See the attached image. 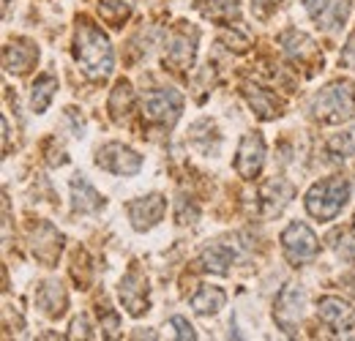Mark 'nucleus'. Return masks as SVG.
Masks as SVG:
<instances>
[{
  "label": "nucleus",
  "instance_id": "nucleus-1",
  "mask_svg": "<svg viewBox=\"0 0 355 341\" xmlns=\"http://www.w3.org/2000/svg\"><path fill=\"white\" fill-rule=\"evenodd\" d=\"M74 58L80 60V66L85 69L93 80H101L112 71L115 66V55H112V44L107 39V33L90 22L88 17L77 19V36H74Z\"/></svg>",
  "mask_w": 355,
  "mask_h": 341
},
{
  "label": "nucleus",
  "instance_id": "nucleus-2",
  "mask_svg": "<svg viewBox=\"0 0 355 341\" xmlns=\"http://www.w3.org/2000/svg\"><path fill=\"white\" fill-rule=\"evenodd\" d=\"M350 200V183L342 175L325 177L320 183H314L306 194V211L320 221H331L342 213V208Z\"/></svg>",
  "mask_w": 355,
  "mask_h": 341
},
{
  "label": "nucleus",
  "instance_id": "nucleus-3",
  "mask_svg": "<svg viewBox=\"0 0 355 341\" xmlns=\"http://www.w3.org/2000/svg\"><path fill=\"white\" fill-rule=\"evenodd\" d=\"M311 112L322 123H342L355 112V85L334 82L311 98Z\"/></svg>",
  "mask_w": 355,
  "mask_h": 341
},
{
  "label": "nucleus",
  "instance_id": "nucleus-4",
  "mask_svg": "<svg viewBox=\"0 0 355 341\" xmlns=\"http://www.w3.org/2000/svg\"><path fill=\"white\" fill-rule=\"evenodd\" d=\"M317 314L325 325L334 328V339L336 341H355V308L342 298H328L320 300Z\"/></svg>",
  "mask_w": 355,
  "mask_h": 341
},
{
  "label": "nucleus",
  "instance_id": "nucleus-5",
  "mask_svg": "<svg viewBox=\"0 0 355 341\" xmlns=\"http://www.w3.org/2000/svg\"><path fill=\"white\" fill-rule=\"evenodd\" d=\"M180 110H183V96L173 87L150 90L145 96V101H142V112L153 123H175Z\"/></svg>",
  "mask_w": 355,
  "mask_h": 341
},
{
  "label": "nucleus",
  "instance_id": "nucleus-6",
  "mask_svg": "<svg viewBox=\"0 0 355 341\" xmlns=\"http://www.w3.org/2000/svg\"><path fill=\"white\" fill-rule=\"evenodd\" d=\"M282 246H284V254L290 262L301 265V262H309L320 252V243H317V235L309 229V224H290L284 232H282Z\"/></svg>",
  "mask_w": 355,
  "mask_h": 341
},
{
  "label": "nucleus",
  "instance_id": "nucleus-7",
  "mask_svg": "<svg viewBox=\"0 0 355 341\" xmlns=\"http://www.w3.org/2000/svg\"><path fill=\"white\" fill-rule=\"evenodd\" d=\"M96 164L101 170L112 172V175H137L142 170V156L134 153L132 148L121 145V142H110V145L98 148Z\"/></svg>",
  "mask_w": 355,
  "mask_h": 341
},
{
  "label": "nucleus",
  "instance_id": "nucleus-8",
  "mask_svg": "<svg viewBox=\"0 0 355 341\" xmlns=\"http://www.w3.org/2000/svg\"><path fill=\"white\" fill-rule=\"evenodd\" d=\"M263 164H266V139L260 131H249L238 145L235 170L241 177H254V175H260Z\"/></svg>",
  "mask_w": 355,
  "mask_h": 341
},
{
  "label": "nucleus",
  "instance_id": "nucleus-9",
  "mask_svg": "<svg viewBox=\"0 0 355 341\" xmlns=\"http://www.w3.org/2000/svg\"><path fill=\"white\" fill-rule=\"evenodd\" d=\"M129 211V218H132L134 229L145 232L150 227H156L162 218H164V211H167V200L162 194H148V197H139V200H132L126 205Z\"/></svg>",
  "mask_w": 355,
  "mask_h": 341
},
{
  "label": "nucleus",
  "instance_id": "nucleus-10",
  "mask_svg": "<svg viewBox=\"0 0 355 341\" xmlns=\"http://www.w3.org/2000/svg\"><path fill=\"white\" fill-rule=\"evenodd\" d=\"M309 17L322 30H336L350 14V0H304Z\"/></svg>",
  "mask_w": 355,
  "mask_h": 341
},
{
  "label": "nucleus",
  "instance_id": "nucleus-11",
  "mask_svg": "<svg viewBox=\"0 0 355 341\" xmlns=\"http://www.w3.org/2000/svg\"><path fill=\"white\" fill-rule=\"evenodd\" d=\"M295 197V186L284 177H270L263 191H260V208H263V216H276L282 213Z\"/></svg>",
  "mask_w": 355,
  "mask_h": 341
},
{
  "label": "nucleus",
  "instance_id": "nucleus-12",
  "mask_svg": "<svg viewBox=\"0 0 355 341\" xmlns=\"http://www.w3.org/2000/svg\"><path fill=\"white\" fill-rule=\"evenodd\" d=\"M194 52H197V28H189V25H180L175 33L170 36L167 44V60L178 66V69H186L194 63Z\"/></svg>",
  "mask_w": 355,
  "mask_h": 341
},
{
  "label": "nucleus",
  "instance_id": "nucleus-13",
  "mask_svg": "<svg viewBox=\"0 0 355 341\" xmlns=\"http://www.w3.org/2000/svg\"><path fill=\"white\" fill-rule=\"evenodd\" d=\"M121 300H123V306L134 317L148 311V281L139 276L137 268H132L121 281Z\"/></svg>",
  "mask_w": 355,
  "mask_h": 341
},
{
  "label": "nucleus",
  "instance_id": "nucleus-14",
  "mask_svg": "<svg viewBox=\"0 0 355 341\" xmlns=\"http://www.w3.org/2000/svg\"><path fill=\"white\" fill-rule=\"evenodd\" d=\"M276 320L279 325H284L287 331H293V325L301 320L304 314V290L298 284H287L282 292H279V300H276Z\"/></svg>",
  "mask_w": 355,
  "mask_h": 341
},
{
  "label": "nucleus",
  "instance_id": "nucleus-15",
  "mask_svg": "<svg viewBox=\"0 0 355 341\" xmlns=\"http://www.w3.org/2000/svg\"><path fill=\"white\" fill-rule=\"evenodd\" d=\"M39 58V49L36 44H31L28 39H17V42H8L3 46V66L6 71H14V74H25Z\"/></svg>",
  "mask_w": 355,
  "mask_h": 341
},
{
  "label": "nucleus",
  "instance_id": "nucleus-16",
  "mask_svg": "<svg viewBox=\"0 0 355 341\" xmlns=\"http://www.w3.org/2000/svg\"><path fill=\"white\" fill-rule=\"evenodd\" d=\"M31 246H33V254L39 256L44 265H55V259H58L60 249H63V235H60L52 224L42 221V224L36 227V232H33Z\"/></svg>",
  "mask_w": 355,
  "mask_h": 341
},
{
  "label": "nucleus",
  "instance_id": "nucleus-17",
  "mask_svg": "<svg viewBox=\"0 0 355 341\" xmlns=\"http://www.w3.org/2000/svg\"><path fill=\"white\" fill-rule=\"evenodd\" d=\"M36 303L39 308L44 311L46 317L58 320L66 314V306H69V298H66V290L60 287V281H44L36 292Z\"/></svg>",
  "mask_w": 355,
  "mask_h": 341
},
{
  "label": "nucleus",
  "instance_id": "nucleus-18",
  "mask_svg": "<svg viewBox=\"0 0 355 341\" xmlns=\"http://www.w3.org/2000/svg\"><path fill=\"white\" fill-rule=\"evenodd\" d=\"M104 205V197L90 186L85 177L71 180V208L74 213H96Z\"/></svg>",
  "mask_w": 355,
  "mask_h": 341
},
{
  "label": "nucleus",
  "instance_id": "nucleus-19",
  "mask_svg": "<svg viewBox=\"0 0 355 341\" xmlns=\"http://www.w3.org/2000/svg\"><path fill=\"white\" fill-rule=\"evenodd\" d=\"M224 303H227V295H224V290H219V287H211V284L200 287V290L191 295V308H194L197 314H202V317L222 311Z\"/></svg>",
  "mask_w": 355,
  "mask_h": 341
},
{
  "label": "nucleus",
  "instance_id": "nucleus-20",
  "mask_svg": "<svg viewBox=\"0 0 355 341\" xmlns=\"http://www.w3.org/2000/svg\"><path fill=\"white\" fill-rule=\"evenodd\" d=\"M132 107H134V90L126 80H121L118 85L112 87V93H110V115H112V121L115 123H123L126 115L132 112Z\"/></svg>",
  "mask_w": 355,
  "mask_h": 341
},
{
  "label": "nucleus",
  "instance_id": "nucleus-21",
  "mask_svg": "<svg viewBox=\"0 0 355 341\" xmlns=\"http://www.w3.org/2000/svg\"><path fill=\"white\" fill-rule=\"evenodd\" d=\"M197 8H200L205 17L222 22V25L238 22V17H241V6H238V0H202V3H197Z\"/></svg>",
  "mask_w": 355,
  "mask_h": 341
},
{
  "label": "nucleus",
  "instance_id": "nucleus-22",
  "mask_svg": "<svg viewBox=\"0 0 355 341\" xmlns=\"http://www.w3.org/2000/svg\"><path fill=\"white\" fill-rule=\"evenodd\" d=\"M232 259H235V252H232L230 246H224V243L208 246V249L202 252V256H200L202 268L211 270V273H227L230 265H232Z\"/></svg>",
  "mask_w": 355,
  "mask_h": 341
},
{
  "label": "nucleus",
  "instance_id": "nucleus-23",
  "mask_svg": "<svg viewBox=\"0 0 355 341\" xmlns=\"http://www.w3.org/2000/svg\"><path fill=\"white\" fill-rule=\"evenodd\" d=\"M246 98H249V104L257 110V115L263 118V121H270V118H276L282 110H279V98L273 96V93H268L263 87H246Z\"/></svg>",
  "mask_w": 355,
  "mask_h": 341
},
{
  "label": "nucleus",
  "instance_id": "nucleus-24",
  "mask_svg": "<svg viewBox=\"0 0 355 341\" xmlns=\"http://www.w3.org/2000/svg\"><path fill=\"white\" fill-rule=\"evenodd\" d=\"M55 87H58V80L52 77V74H42L36 82H33V90H31V110L33 112H44L46 107H49V101H52V96H55Z\"/></svg>",
  "mask_w": 355,
  "mask_h": 341
},
{
  "label": "nucleus",
  "instance_id": "nucleus-25",
  "mask_svg": "<svg viewBox=\"0 0 355 341\" xmlns=\"http://www.w3.org/2000/svg\"><path fill=\"white\" fill-rule=\"evenodd\" d=\"M132 8H134V0H101V3H98L101 17H104L110 25H115V28H118L123 19H129Z\"/></svg>",
  "mask_w": 355,
  "mask_h": 341
},
{
  "label": "nucleus",
  "instance_id": "nucleus-26",
  "mask_svg": "<svg viewBox=\"0 0 355 341\" xmlns=\"http://www.w3.org/2000/svg\"><path fill=\"white\" fill-rule=\"evenodd\" d=\"M282 44H284V52H287L290 58H304L306 52H314L311 42L304 33H298V30H287V33L282 36Z\"/></svg>",
  "mask_w": 355,
  "mask_h": 341
},
{
  "label": "nucleus",
  "instance_id": "nucleus-27",
  "mask_svg": "<svg viewBox=\"0 0 355 341\" xmlns=\"http://www.w3.org/2000/svg\"><path fill=\"white\" fill-rule=\"evenodd\" d=\"M328 150H331L334 159H347V156H353V150H355L353 137H350V134H336V137H331V139H328Z\"/></svg>",
  "mask_w": 355,
  "mask_h": 341
},
{
  "label": "nucleus",
  "instance_id": "nucleus-28",
  "mask_svg": "<svg viewBox=\"0 0 355 341\" xmlns=\"http://www.w3.org/2000/svg\"><path fill=\"white\" fill-rule=\"evenodd\" d=\"M170 328H173L170 341H197V333H194V328H191V322L186 317H173Z\"/></svg>",
  "mask_w": 355,
  "mask_h": 341
},
{
  "label": "nucleus",
  "instance_id": "nucleus-29",
  "mask_svg": "<svg viewBox=\"0 0 355 341\" xmlns=\"http://www.w3.org/2000/svg\"><path fill=\"white\" fill-rule=\"evenodd\" d=\"M101 331H104V339L107 341H118L121 339V317L115 311H107L101 317Z\"/></svg>",
  "mask_w": 355,
  "mask_h": 341
},
{
  "label": "nucleus",
  "instance_id": "nucleus-30",
  "mask_svg": "<svg viewBox=\"0 0 355 341\" xmlns=\"http://www.w3.org/2000/svg\"><path fill=\"white\" fill-rule=\"evenodd\" d=\"M350 241H353V238H350L347 232H334V249H336V254L353 259V256H355V243H350Z\"/></svg>",
  "mask_w": 355,
  "mask_h": 341
},
{
  "label": "nucleus",
  "instance_id": "nucleus-31",
  "mask_svg": "<svg viewBox=\"0 0 355 341\" xmlns=\"http://www.w3.org/2000/svg\"><path fill=\"white\" fill-rule=\"evenodd\" d=\"M71 339L74 341H88L90 339L88 317H74V320H71Z\"/></svg>",
  "mask_w": 355,
  "mask_h": 341
},
{
  "label": "nucleus",
  "instance_id": "nucleus-32",
  "mask_svg": "<svg viewBox=\"0 0 355 341\" xmlns=\"http://www.w3.org/2000/svg\"><path fill=\"white\" fill-rule=\"evenodd\" d=\"M194 218H197V205L189 202L186 197H180V200H178V221L186 224V221H194Z\"/></svg>",
  "mask_w": 355,
  "mask_h": 341
},
{
  "label": "nucleus",
  "instance_id": "nucleus-33",
  "mask_svg": "<svg viewBox=\"0 0 355 341\" xmlns=\"http://www.w3.org/2000/svg\"><path fill=\"white\" fill-rule=\"evenodd\" d=\"M224 42H227L230 49H235V52H246V49H249V42H246L243 36H238V33H227Z\"/></svg>",
  "mask_w": 355,
  "mask_h": 341
},
{
  "label": "nucleus",
  "instance_id": "nucleus-34",
  "mask_svg": "<svg viewBox=\"0 0 355 341\" xmlns=\"http://www.w3.org/2000/svg\"><path fill=\"white\" fill-rule=\"evenodd\" d=\"M342 63H345V66H350V69H355V33L350 36L347 46L342 49Z\"/></svg>",
  "mask_w": 355,
  "mask_h": 341
},
{
  "label": "nucleus",
  "instance_id": "nucleus-35",
  "mask_svg": "<svg viewBox=\"0 0 355 341\" xmlns=\"http://www.w3.org/2000/svg\"><path fill=\"white\" fill-rule=\"evenodd\" d=\"M156 339H159V336H156L153 328H137L132 336V341H156Z\"/></svg>",
  "mask_w": 355,
  "mask_h": 341
},
{
  "label": "nucleus",
  "instance_id": "nucleus-36",
  "mask_svg": "<svg viewBox=\"0 0 355 341\" xmlns=\"http://www.w3.org/2000/svg\"><path fill=\"white\" fill-rule=\"evenodd\" d=\"M276 6H279V0H254V8L260 17H266L268 8H276Z\"/></svg>",
  "mask_w": 355,
  "mask_h": 341
},
{
  "label": "nucleus",
  "instance_id": "nucleus-37",
  "mask_svg": "<svg viewBox=\"0 0 355 341\" xmlns=\"http://www.w3.org/2000/svg\"><path fill=\"white\" fill-rule=\"evenodd\" d=\"M39 341H63V339H60L55 331H46V333H42V336H39Z\"/></svg>",
  "mask_w": 355,
  "mask_h": 341
},
{
  "label": "nucleus",
  "instance_id": "nucleus-38",
  "mask_svg": "<svg viewBox=\"0 0 355 341\" xmlns=\"http://www.w3.org/2000/svg\"><path fill=\"white\" fill-rule=\"evenodd\" d=\"M3 150H8V123L3 118Z\"/></svg>",
  "mask_w": 355,
  "mask_h": 341
},
{
  "label": "nucleus",
  "instance_id": "nucleus-39",
  "mask_svg": "<svg viewBox=\"0 0 355 341\" xmlns=\"http://www.w3.org/2000/svg\"><path fill=\"white\" fill-rule=\"evenodd\" d=\"M230 341H243V339H241V333H238V331H232V333H230Z\"/></svg>",
  "mask_w": 355,
  "mask_h": 341
}]
</instances>
